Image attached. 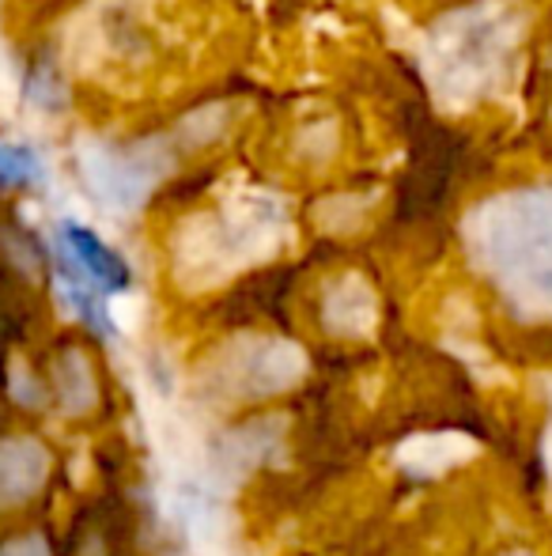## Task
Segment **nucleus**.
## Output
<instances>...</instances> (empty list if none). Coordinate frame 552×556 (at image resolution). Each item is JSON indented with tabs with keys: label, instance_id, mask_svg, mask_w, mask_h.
<instances>
[{
	"label": "nucleus",
	"instance_id": "obj_2",
	"mask_svg": "<svg viewBox=\"0 0 552 556\" xmlns=\"http://www.w3.org/2000/svg\"><path fill=\"white\" fill-rule=\"evenodd\" d=\"M38 160L27 152V148L15 144H0V186H27L38 182Z\"/></svg>",
	"mask_w": 552,
	"mask_h": 556
},
{
	"label": "nucleus",
	"instance_id": "obj_1",
	"mask_svg": "<svg viewBox=\"0 0 552 556\" xmlns=\"http://www.w3.org/2000/svg\"><path fill=\"white\" fill-rule=\"evenodd\" d=\"M57 257H61V288H65L68 303L106 333V311L103 295L121 292L129 285V269L95 231L80 224H61L57 227Z\"/></svg>",
	"mask_w": 552,
	"mask_h": 556
}]
</instances>
